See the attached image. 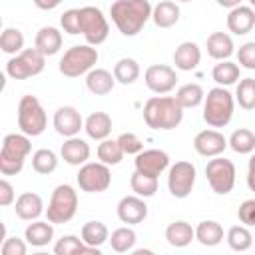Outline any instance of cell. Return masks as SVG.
<instances>
[{
	"label": "cell",
	"mask_w": 255,
	"mask_h": 255,
	"mask_svg": "<svg viewBox=\"0 0 255 255\" xmlns=\"http://www.w3.org/2000/svg\"><path fill=\"white\" fill-rule=\"evenodd\" d=\"M153 6L149 0H116L110 6V16L124 36H135L151 18Z\"/></svg>",
	"instance_id": "cell-1"
},
{
	"label": "cell",
	"mask_w": 255,
	"mask_h": 255,
	"mask_svg": "<svg viewBox=\"0 0 255 255\" xmlns=\"http://www.w3.org/2000/svg\"><path fill=\"white\" fill-rule=\"evenodd\" d=\"M183 120V108L173 96H153L143 104V122L151 129L169 131Z\"/></svg>",
	"instance_id": "cell-2"
},
{
	"label": "cell",
	"mask_w": 255,
	"mask_h": 255,
	"mask_svg": "<svg viewBox=\"0 0 255 255\" xmlns=\"http://www.w3.org/2000/svg\"><path fill=\"white\" fill-rule=\"evenodd\" d=\"M235 110V98L223 86H215L205 94L203 100V122L211 128H225Z\"/></svg>",
	"instance_id": "cell-3"
},
{
	"label": "cell",
	"mask_w": 255,
	"mask_h": 255,
	"mask_svg": "<svg viewBox=\"0 0 255 255\" xmlns=\"http://www.w3.org/2000/svg\"><path fill=\"white\" fill-rule=\"evenodd\" d=\"M32 151V143H30V135L26 133H8L2 139V147H0V173L10 177V175H18L24 167V161L28 157V153Z\"/></svg>",
	"instance_id": "cell-4"
},
{
	"label": "cell",
	"mask_w": 255,
	"mask_h": 255,
	"mask_svg": "<svg viewBox=\"0 0 255 255\" xmlns=\"http://www.w3.org/2000/svg\"><path fill=\"white\" fill-rule=\"evenodd\" d=\"M78 211V191L70 183H60L48 201L46 207V219L52 221L54 225L68 223L74 219Z\"/></svg>",
	"instance_id": "cell-5"
},
{
	"label": "cell",
	"mask_w": 255,
	"mask_h": 255,
	"mask_svg": "<svg viewBox=\"0 0 255 255\" xmlns=\"http://www.w3.org/2000/svg\"><path fill=\"white\" fill-rule=\"evenodd\" d=\"M100 54L96 50V46L92 44H82V46H72L64 52V56L60 58L58 70L62 76L66 78H78L82 74H88L96 62H98Z\"/></svg>",
	"instance_id": "cell-6"
},
{
	"label": "cell",
	"mask_w": 255,
	"mask_h": 255,
	"mask_svg": "<svg viewBox=\"0 0 255 255\" xmlns=\"http://www.w3.org/2000/svg\"><path fill=\"white\" fill-rule=\"evenodd\" d=\"M48 126V116L40 104V100L32 94H26L18 102V128L22 133L36 137L42 135Z\"/></svg>",
	"instance_id": "cell-7"
},
{
	"label": "cell",
	"mask_w": 255,
	"mask_h": 255,
	"mask_svg": "<svg viewBox=\"0 0 255 255\" xmlns=\"http://www.w3.org/2000/svg\"><path fill=\"white\" fill-rule=\"evenodd\" d=\"M44 66H46V56L38 48H26L6 62V74L12 80H26L42 74Z\"/></svg>",
	"instance_id": "cell-8"
},
{
	"label": "cell",
	"mask_w": 255,
	"mask_h": 255,
	"mask_svg": "<svg viewBox=\"0 0 255 255\" xmlns=\"http://www.w3.org/2000/svg\"><path fill=\"white\" fill-rule=\"evenodd\" d=\"M80 34L92 46H100L108 40L110 24L100 8H96V6L80 8Z\"/></svg>",
	"instance_id": "cell-9"
},
{
	"label": "cell",
	"mask_w": 255,
	"mask_h": 255,
	"mask_svg": "<svg viewBox=\"0 0 255 255\" xmlns=\"http://www.w3.org/2000/svg\"><path fill=\"white\" fill-rule=\"evenodd\" d=\"M235 165L231 159H225L221 155H215L207 161L205 165V177L207 183L211 187V191H215L217 195H227L233 185H235Z\"/></svg>",
	"instance_id": "cell-10"
},
{
	"label": "cell",
	"mask_w": 255,
	"mask_h": 255,
	"mask_svg": "<svg viewBox=\"0 0 255 255\" xmlns=\"http://www.w3.org/2000/svg\"><path fill=\"white\" fill-rule=\"evenodd\" d=\"M78 185L82 191L86 193H102L112 185V171L110 165L102 163V161H86L78 175Z\"/></svg>",
	"instance_id": "cell-11"
},
{
	"label": "cell",
	"mask_w": 255,
	"mask_h": 255,
	"mask_svg": "<svg viewBox=\"0 0 255 255\" xmlns=\"http://www.w3.org/2000/svg\"><path fill=\"white\" fill-rule=\"evenodd\" d=\"M195 165L191 161H175L167 171V189L175 199H185L195 185Z\"/></svg>",
	"instance_id": "cell-12"
},
{
	"label": "cell",
	"mask_w": 255,
	"mask_h": 255,
	"mask_svg": "<svg viewBox=\"0 0 255 255\" xmlns=\"http://www.w3.org/2000/svg\"><path fill=\"white\" fill-rule=\"evenodd\" d=\"M143 82L145 86L157 94V96H163V94H169L175 84H177V74L171 66L167 64H151L145 72H143Z\"/></svg>",
	"instance_id": "cell-13"
},
{
	"label": "cell",
	"mask_w": 255,
	"mask_h": 255,
	"mask_svg": "<svg viewBox=\"0 0 255 255\" xmlns=\"http://www.w3.org/2000/svg\"><path fill=\"white\" fill-rule=\"evenodd\" d=\"M54 129L64 137H74L84 129V118L74 106H60L54 112Z\"/></svg>",
	"instance_id": "cell-14"
},
{
	"label": "cell",
	"mask_w": 255,
	"mask_h": 255,
	"mask_svg": "<svg viewBox=\"0 0 255 255\" xmlns=\"http://www.w3.org/2000/svg\"><path fill=\"white\" fill-rule=\"evenodd\" d=\"M229 145L227 137L217 131V129H201L195 137H193V149L203 155V157H215L221 155L225 151V147Z\"/></svg>",
	"instance_id": "cell-15"
},
{
	"label": "cell",
	"mask_w": 255,
	"mask_h": 255,
	"mask_svg": "<svg viewBox=\"0 0 255 255\" xmlns=\"http://www.w3.org/2000/svg\"><path fill=\"white\" fill-rule=\"evenodd\" d=\"M133 165L137 171L147 173V175H155L159 177L167 167H169V155L163 149H141L135 159Z\"/></svg>",
	"instance_id": "cell-16"
},
{
	"label": "cell",
	"mask_w": 255,
	"mask_h": 255,
	"mask_svg": "<svg viewBox=\"0 0 255 255\" xmlns=\"http://www.w3.org/2000/svg\"><path fill=\"white\" fill-rule=\"evenodd\" d=\"M118 219L126 225H137L147 217V205L139 195H126L118 201Z\"/></svg>",
	"instance_id": "cell-17"
},
{
	"label": "cell",
	"mask_w": 255,
	"mask_h": 255,
	"mask_svg": "<svg viewBox=\"0 0 255 255\" xmlns=\"http://www.w3.org/2000/svg\"><path fill=\"white\" fill-rule=\"evenodd\" d=\"M255 28V10L251 6L239 4L227 14V30L235 36H245Z\"/></svg>",
	"instance_id": "cell-18"
},
{
	"label": "cell",
	"mask_w": 255,
	"mask_h": 255,
	"mask_svg": "<svg viewBox=\"0 0 255 255\" xmlns=\"http://www.w3.org/2000/svg\"><path fill=\"white\" fill-rule=\"evenodd\" d=\"M14 211L22 221H34L38 219L46 209H44V201L38 193L34 191H24L16 197L14 201Z\"/></svg>",
	"instance_id": "cell-19"
},
{
	"label": "cell",
	"mask_w": 255,
	"mask_h": 255,
	"mask_svg": "<svg viewBox=\"0 0 255 255\" xmlns=\"http://www.w3.org/2000/svg\"><path fill=\"white\" fill-rule=\"evenodd\" d=\"M60 155L68 165H84L90 157V145L86 139L78 135L66 137V141L60 147Z\"/></svg>",
	"instance_id": "cell-20"
},
{
	"label": "cell",
	"mask_w": 255,
	"mask_h": 255,
	"mask_svg": "<svg viewBox=\"0 0 255 255\" xmlns=\"http://www.w3.org/2000/svg\"><path fill=\"white\" fill-rule=\"evenodd\" d=\"M201 62V50L195 42H181L173 52V64L181 72H191Z\"/></svg>",
	"instance_id": "cell-21"
},
{
	"label": "cell",
	"mask_w": 255,
	"mask_h": 255,
	"mask_svg": "<svg viewBox=\"0 0 255 255\" xmlns=\"http://www.w3.org/2000/svg\"><path fill=\"white\" fill-rule=\"evenodd\" d=\"M114 86H116V76L106 68H92L86 74V88L94 96H106L114 90Z\"/></svg>",
	"instance_id": "cell-22"
},
{
	"label": "cell",
	"mask_w": 255,
	"mask_h": 255,
	"mask_svg": "<svg viewBox=\"0 0 255 255\" xmlns=\"http://www.w3.org/2000/svg\"><path fill=\"white\" fill-rule=\"evenodd\" d=\"M24 239L28 241V245L32 247H44L54 239V223L52 221H42V219H34L32 223L26 225L24 229Z\"/></svg>",
	"instance_id": "cell-23"
},
{
	"label": "cell",
	"mask_w": 255,
	"mask_h": 255,
	"mask_svg": "<svg viewBox=\"0 0 255 255\" xmlns=\"http://www.w3.org/2000/svg\"><path fill=\"white\" fill-rule=\"evenodd\" d=\"M84 129H86L88 137L102 141V139L110 137V133H112V116L106 112H92L84 120Z\"/></svg>",
	"instance_id": "cell-24"
},
{
	"label": "cell",
	"mask_w": 255,
	"mask_h": 255,
	"mask_svg": "<svg viewBox=\"0 0 255 255\" xmlns=\"http://www.w3.org/2000/svg\"><path fill=\"white\" fill-rule=\"evenodd\" d=\"M207 54L213 58V60H229L235 52V46H233V38L227 34V32H213L207 36Z\"/></svg>",
	"instance_id": "cell-25"
},
{
	"label": "cell",
	"mask_w": 255,
	"mask_h": 255,
	"mask_svg": "<svg viewBox=\"0 0 255 255\" xmlns=\"http://www.w3.org/2000/svg\"><path fill=\"white\" fill-rule=\"evenodd\" d=\"M34 48H38L46 58L58 54L62 48V32L54 26L40 28L36 34V40H34Z\"/></svg>",
	"instance_id": "cell-26"
},
{
	"label": "cell",
	"mask_w": 255,
	"mask_h": 255,
	"mask_svg": "<svg viewBox=\"0 0 255 255\" xmlns=\"http://www.w3.org/2000/svg\"><path fill=\"white\" fill-rule=\"evenodd\" d=\"M151 20L157 28H171L179 22V6L173 0H161L153 6Z\"/></svg>",
	"instance_id": "cell-27"
},
{
	"label": "cell",
	"mask_w": 255,
	"mask_h": 255,
	"mask_svg": "<svg viewBox=\"0 0 255 255\" xmlns=\"http://www.w3.org/2000/svg\"><path fill=\"white\" fill-rule=\"evenodd\" d=\"M165 239L171 247H187L195 239V229L187 221H173L165 227Z\"/></svg>",
	"instance_id": "cell-28"
},
{
	"label": "cell",
	"mask_w": 255,
	"mask_h": 255,
	"mask_svg": "<svg viewBox=\"0 0 255 255\" xmlns=\"http://www.w3.org/2000/svg\"><path fill=\"white\" fill-rule=\"evenodd\" d=\"M54 253H56V255H76V253H94V255H100V249L86 245L82 237L64 235V237H60V239L56 241Z\"/></svg>",
	"instance_id": "cell-29"
},
{
	"label": "cell",
	"mask_w": 255,
	"mask_h": 255,
	"mask_svg": "<svg viewBox=\"0 0 255 255\" xmlns=\"http://www.w3.org/2000/svg\"><path fill=\"white\" fill-rule=\"evenodd\" d=\"M80 237L84 239L86 245L100 249L106 241H110V231H108V225L104 221H88L82 225Z\"/></svg>",
	"instance_id": "cell-30"
},
{
	"label": "cell",
	"mask_w": 255,
	"mask_h": 255,
	"mask_svg": "<svg viewBox=\"0 0 255 255\" xmlns=\"http://www.w3.org/2000/svg\"><path fill=\"white\" fill-rule=\"evenodd\" d=\"M195 239L203 247H215L223 241V227L213 219H205L195 227Z\"/></svg>",
	"instance_id": "cell-31"
},
{
	"label": "cell",
	"mask_w": 255,
	"mask_h": 255,
	"mask_svg": "<svg viewBox=\"0 0 255 255\" xmlns=\"http://www.w3.org/2000/svg\"><path fill=\"white\" fill-rule=\"evenodd\" d=\"M239 68H241V66H237V64L231 62V60H219V64L213 66L211 76H213V80H215L217 86L227 88V86L239 82V72H241Z\"/></svg>",
	"instance_id": "cell-32"
},
{
	"label": "cell",
	"mask_w": 255,
	"mask_h": 255,
	"mask_svg": "<svg viewBox=\"0 0 255 255\" xmlns=\"http://www.w3.org/2000/svg\"><path fill=\"white\" fill-rule=\"evenodd\" d=\"M129 187L135 195L139 197H151L155 195L157 191V177L155 175H147V173H141V171H133L131 177H129Z\"/></svg>",
	"instance_id": "cell-33"
},
{
	"label": "cell",
	"mask_w": 255,
	"mask_h": 255,
	"mask_svg": "<svg viewBox=\"0 0 255 255\" xmlns=\"http://www.w3.org/2000/svg\"><path fill=\"white\" fill-rule=\"evenodd\" d=\"M229 147L239 153V155H247L255 151V133L247 128H239L229 135Z\"/></svg>",
	"instance_id": "cell-34"
},
{
	"label": "cell",
	"mask_w": 255,
	"mask_h": 255,
	"mask_svg": "<svg viewBox=\"0 0 255 255\" xmlns=\"http://www.w3.org/2000/svg\"><path fill=\"white\" fill-rule=\"evenodd\" d=\"M173 98L179 102V106H181L183 110H185V108H197L199 104H203L205 92H203V88H201L199 84H183V86L175 92Z\"/></svg>",
	"instance_id": "cell-35"
},
{
	"label": "cell",
	"mask_w": 255,
	"mask_h": 255,
	"mask_svg": "<svg viewBox=\"0 0 255 255\" xmlns=\"http://www.w3.org/2000/svg\"><path fill=\"white\" fill-rule=\"evenodd\" d=\"M96 153H98V159L102 163H106V165H118L126 155L122 145L118 143V139H110V137H106V139H102L98 143Z\"/></svg>",
	"instance_id": "cell-36"
},
{
	"label": "cell",
	"mask_w": 255,
	"mask_h": 255,
	"mask_svg": "<svg viewBox=\"0 0 255 255\" xmlns=\"http://www.w3.org/2000/svg\"><path fill=\"white\" fill-rule=\"evenodd\" d=\"M58 167V155L48 149V147H42V149H36L32 153V169L40 175H50L54 173Z\"/></svg>",
	"instance_id": "cell-37"
},
{
	"label": "cell",
	"mask_w": 255,
	"mask_h": 255,
	"mask_svg": "<svg viewBox=\"0 0 255 255\" xmlns=\"http://www.w3.org/2000/svg\"><path fill=\"white\" fill-rule=\"evenodd\" d=\"M139 64L133 60V58H122L116 62L114 66V76H116V82L124 84V86H129L133 84L137 78H139Z\"/></svg>",
	"instance_id": "cell-38"
},
{
	"label": "cell",
	"mask_w": 255,
	"mask_h": 255,
	"mask_svg": "<svg viewBox=\"0 0 255 255\" xmlns=\"http://www.w3.org/2000/svg\"><path fill=\"white\" fill-rule=\"evenodd\" d=\"M135 239H137L135 231H133L129 225H126V227H118V229L112 231V235H110V245H112V249H114L116 253H128V251L133 249Z\"/></svg>",
	"instance_id": "cell-39"
},
{
	"label": "cell",
	"mask_w": 255,
	"mask_h": 255,
	"mask_svg": "<svg viewBox=\"0 0 255 255\" xmlns=\"http://www.w3.org/2000/svg\"><path fill=\"white\" fill-rule=\"evenodd\" d=\"M227 245L233 249V251H247L251 249L253 245V235L249 231L247 225H233L229 231H227Z\"/></svg>",
	"instance_id": "cell-40"
},
{
	"label": "cell",
	"mask_w": 255,
	"mask_h": 255,
	"mask_svg": "<svg viewBox=\"0 0 255 255\" xmlns=\"http://www.w3.org/2000/svg\"><path fill=\"white\" fill-rule=\"evenodd\" d=\"M0 48L4 54L16 56L24 50V34L18 28H4L0 34Z\"/></svg>",
	"instance_id": "cell-41"
},
{
	"label": "cell",
	"mask_w": 255,
	"mask_h": 255,
	"mask_svg": "<svg viewBox=\"0 0 255 255\" xmlns=\"http://www.w3.org/2000/svg\"><path fill=\"white\" fill-rule=\"evenodd\" d=\"M235 100L243 110H255V78H243L237 82Z\"/></svg>",
	"instance_id": "cell-42"
},
{
	"label": "cell",
	"mask_w": 255,
	"mask_h": 255,
	"mask_svg": "<svg viewBox=\"0 0 255 255\" xmlns=\"http://www.w3.org/2000/svg\"><path fill=\"white\" fill-rule=\"evenodd\" d=\"M118 143L122 145L124 153H128V155H137V153L143 149V141H141L135 133H131V131L120 133V135H118Z\"/></svg>",
	"instance_id": "cell-43"
},
{
	"label": "cell",
	"mask_w": 255,
	"mask_h": 255,
	"mask_svg": "<svg viewBox=\"0 0 255 255\" xmlns=\"http://www.w3.org/2000/svg\"><path fill=\"white\" fill-rule=\"evenodd\" d=\"M60 26L64 32L76 36L80 34V8H70L60 16Z\"/></svg>",
	"instance_id": "cell-44"
},
{
	"label": "cell",
	"mask_w": 255,
	"mask_h": 255,
	"mask_svg": "<svg viewBox=\"0 0 255 255\" xmlns=\"http://www.w3.org/2000/svg\"><path fill=\"white\" fill-rule=\"evenodd\" d=\"M0 251L2 255H26L28 251V241L26 239H20V237H4L2 239V245H0Z\"/></svg>",
	"instance_id": "cell-45"
},
{
	"label": "cell",
	"mask_w": 255,
	"mask_h": 255,
	"mask_svg": "<svg viewBox=\"0 0 255 255\" xmlns=\"http://www.w3.org/2000/svg\"><path fill=\"white\" fill-rule=\"evenodd\" d=\"M237 62L245 70H255V42H245L237 50Z\"/></svg>",
	"instance_id": "cell-46"
},
{
	"label": "cell",
	"mask_w": 255,
	"mask_h": 255,
	"mask_svg": "<svg viewBox=\"0 0 255 255\" xmlns=\"http://www.w3.org/2000/svg\"><path fill=\"white\" fill-rule=\"evenodd\" d=\"M237 217L243 225L247 227H255V197L253 199H245L239 209H237Z\"/></svg>",
	"instance_id": "cell-47"
},
{
	"label": "cell",
	"mask_w": 255,
	"mask_h": 255,
	"mask_svg": "<svg viewBox=\"0 0 255 255\" xmlns=\"http://www.w3.org/2000/svg\"><path fill=\"white\" fill-rule=\"evenodd\" d=\"M16 201V191H14V187H12V183L4 177V179H0V205L2 207H8V205H12Z\"/></svg>",
	"instance_id": "cell-48"
},
{
	"label": "cell",
	"mask_w": 255,
	"mask_h": 255,
	"mask_svg": "<svg viewBox=\"0 0 255 255\" xmlns=\"http://www.w3.org/2000/svg\"><path fill=\"white\" fill-rule=\"evenodd\" d=\"M247 187L251 191H255V153L251 155L249 165H247Z\"/></svg>",
	"instance_id": "cell-49"
},
{
	"label": "cell",
	"mask_w": 255,
	"mask_h": 255,
	"mask_svg": "<svg viewBox=\"0 0 255 255\" xmlns=\"http://www.w3.org/2000/svg\"><path fill=\"white\" fill-rule=\"evenodd\" d=\"M62 4V0H34V6L40 10H54Z\"/></svg>",
	"instance_id": "cell-50"
},
{
	"label": "cell",
	"mask_w": 255,
	"mask_h": 255,
	"mask_svg": "<svg viewBox=\"0 0 255 255\" xmlns=\"http://www.w3.org/2000/svg\"><path fill=\"white\" fill-rule=\"evenodd\" d=\"M215 2H217V4L221 6V8H229V10H231V8L239 6V4L243 2V0H215Z\"/></svg>",
	"instance_id": "cell-51"
},
{
	"label": "cell",
	"mask_w": 255,
	"mask_h": 255,
	"mask_svg": "<svg viewBox=\"0 0 255 255\" xmlns=\"http://www.w3.org/2000/svg\"><path fill=\"white\" fill-rule=\"evenodd\" d=\"M249 6H251V8L255 10V0H249Z\"/></svg>",
	"instance_id": "cell-52"
},
{
	"label": "cell",
	"mask_w": 255,
	"mask_h": 255,
	"mask_svg": "<svg viewBox=\"0 0 255 255\" xmlns=\"http://www.w3.org/2000/svg\"><path fill=\"white\" fill-rule=\"evenodd\" d=\"M177 2H191V0H177Z\"/></svg>",
	"instance_id": "cell-53"
}]
</instances>
